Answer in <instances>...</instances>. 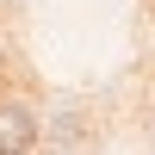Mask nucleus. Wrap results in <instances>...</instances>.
Masks as SVG:
<instances>
[{"label":"nucleus","instance_id":"f257e3e1","mask_svg":"<svg viewBox=\"0 0 155 155\" xmlns=\"http://www.w3.org/2000/svg\"><path fill=\"white\" fill-rule=\"evenodd\" d=\"M37 143H44L37 112L19 106V99H0V155H31Z\"/></svg>","mask_w":155,"mask_h":155},{"label":"nucleus","instance_id":"f03ea898","mask_svg":"<svg viewBox=\"0 0 155 155\" xmlns=\"http://www.w3.org/2000/svg\"><path fill=\"white\" fill-rule=\"evenodd\" d=\"M44 137H56V143H74V137H81V118H74V112H62V118L50 124Z\"/></svg>","mask_w":155,"mask_h":155},{"label":"nucleus","instance_id":"7ed1b4c3","mask_svg":"<svg viewBox=\"0 0 155 155\" xmlns=\"http://www.w3.org/2000/svg\"><path fill=\"white\" fill-rule=\"evenodd\" d=\"M149 137H155V112H149Z\"/></svg>","mask_w":155,"mask_h":155}]
</instances>
